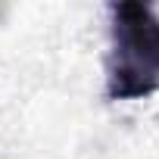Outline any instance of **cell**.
Instances as JSON below:
<instances>
[{"label":"cell","instance_id":"1","mask_svg":"<svg viewBox=\"0 0 159 159\" xmlns=\"http://www.w3.org/2000/svg\"><path fill=\"white\" fill-rule=\"evenodd\" d=\"M112 50L106 69L109 100H147L159 91V13L140 0L109 7Z\"/></svg>","mask_w":159,"mask_h":159}]
</instances>
